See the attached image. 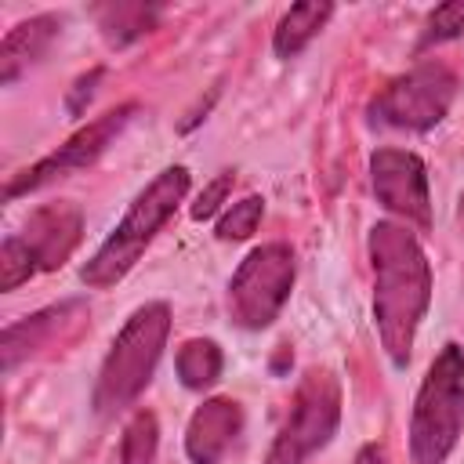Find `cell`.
Segmentation results:
<instances>
[{
  "label": "cell",
  "mask_w": 464,
  "mask_h": 464,
  "mask_svg": "<svg viewBox=\"0 0 464 464\" xmlns=\"http://www.w3.org/2000/svg\"><path fill=\"white\" fill-rule=\"evenodd\" d=\"M221 366H225V355H221L218 341H210V337H192L174 355V370H178L181 384L192 392L210 388L221 377Z\"/></svg>",
  "instance_id": "cell-16"
},
{
  "label": "cell",
  "mask_w": 464,
  "mask_h": 464,
  "mask_svg": "<svg viewBox=\"0 0 464 464\" xmlns=\"http://www.w3.org/2000/svg\"><path fill=\"white\" fill-rule=\"evenodd\" d=\"M62 33V14H33L18 25L7 29L4 44H0V83H14L22 76V69H29Z\"/></svg>",
  "instance_id": "cell-13"
},
{
  "label": "cell",
  "mask_w": 464,
  "mask_h": 464,
  "mask_svg": "<svg viewBox=\"0 0 464 464\" xmlns=\"http://www.w3.org/2000/svg\"><path fill=\"white\" fill-rule=\"evenodd\" d=\"M33 276H36L33 254L25 250V243L18 236H7L0 246V290H18Z\"/></svg>",
  "instance_id": "cell-18"
},
{
  "label": "cell",
  "mask_w": 464,
  "mask_h": 464,
  "mask_svg": "<svg viewBox=\"0 0 464 464\" xmlns=\"http://www.w3.org/2000/svg\"><path fill=\"white\" fill-rule=\"evenodd\" d=\"M134 112H138V102H123L120 109L102 112L98 120H91L87 127H80L65 145H58L54 152H47V156L36 160L33 167H25L18 178H11L7 188H4V196L14 199V196L36 192V188H47V185H54V181H62V178H69V174H76V170H87V167L123 134V127L130 123Z\"/></svg>",
  "instance_id": "cell-8"
},
{
  "label": "cell",
  "mask_w": 464,
  "mask_h": 464,
  "mask_svg": "<svg viewBox=\"0 0 464 464\" xmlns=\"http://www.w3.org/2000/svg\"><path fill=\"white\" fill-rule=\"evenodd\" d=\"M337 420H341L337 377L330 370H308L279 435L272 439L265 464H304L312 453H319L334 439Z\"/></svg>",
  "instance_id": "cell-6"
},
{
  "label": "cell",
  "mask_w": 464,
  "mask_h": 464,
  "mask_svg": "<svg viewBox=\"0 0 464 464\" xmlns=\"http://www.w3.org/2000/svg\"><path fill=\"white\" fill-rule=\"evenodd\" d=\"M94 18L112 47H127L160 22V4H98Z\"/></svg>",
  "instance_id": "cell-15"
},
{
  "label": "cell",
  "mask_w": 464,
  "mask_h": 464,
  "mask_svg": "<svg viewBox=\"0 0 464 464\" xmlns=\"http://www.w3.org/2000/svg\"><path fill=\"white\" fill-rule=\"evenodd\" d=\"M330 14H334V4H319V0H312V4H294L283 18H279V25H276V33H272V51L279 54V58H297L315 36H319V29L330 22Z\"/></svg>",
  "instance_id": "cell-14"
},
{
  "label": "cell",
  "mask_w": 464,
  "mask_h": 464,
  "mask_svg": "<svg viewBox=\"0 0 464 464\" xmlns=\"http://www.w3.org/2000/svg\"><path fill=\"white\" fill-rule=\"evenodd\" d=\"M80 236H83V214L72 203H51V207L33 210V218L25 221V232L18 239L33 254L36 272H51V268L65 265V257L76 250Z\"/></svg>",
  "instance_id": "cell-10"
},
{
  "label": "cell",
  "mask_w": 464,
  "mask_h": 464,
  "mask_svg": "<svg viewBox=\"0 0 464 464\" xmlns=\"http://www.w3.org/2000/svg\"><path fill=\"white\" fill-rule=\"evenodd\" d=\"M457 98V76L442 62H420L410 72L384 83L370 105L366 120L381 130H431L446 120Z\"/></svg>",
  "instance_id": "cell-5"
},
{
  "label": "cell",
  "mask_w": 464,
  "mask_h": 464,
  "mask_svg": "<svg viewBox=\"0 0 464 464\" xmlns=\"http://www.w3.org/2000/svg\"><path fill=\"white\" fill-rule=\"evenodd\" d=\"M167 334H170V308L163 301L141 304L123 323V330L116 334V341L98 370V384H94V410L102 417L120 413L145 392V384L152 381L156 362L167 348Z\"/></svg>",
  "instance_id": "cell-3"
},
{
  "label": "cell",
  "mask_w": 464,
  "mask_h": 464,
  "mask_svg": "<svg viewBox=\"0 0 464 464\" xmlns=\"http://www.w3.org/2000/svg\"><path fill=\"white\" fill-rule=\"evenodd\" d=\"M464 431V348L442 344L431 359L410 417V464H446Z\"/></svg>",
  "instance_id": "cell-4"
},
{
  "label": "cell",
  "mask_w": 464,
  "mask_h": 464,
  "mask_svg": "<svg viewBox=\"0 0 464 464\" xmlns=\"http://www.w3.org/2000/svg\"><path fill=\"white\" fill-rule=\"evenodd\" d=\"M352 464H388V457H384V446H377V442H366V446H359V453H355V460Z\"/></svg>",
  "instance_id": "cell-23"
},
{
  "label": "cell",
  "mask_w": 464,
  "mask_h": 464,
  "mask_svg": "<svg viewBox=\"0 0 464 464\" xmlns=\"http://www.w3.org/2000/svg\"><path fill=\"white\" fill-rule=\"evenodd\" d=\"M160 450V424L152 410H138L120 439V464H152Z\"/></svg>",
  "instance_id": "cell-17"
},
{
  "label": "cell",
  "mask_w": 464,
  "mask_h": 464,
  "mask_svg": "<svg viewBox=\"0 0 464 464\" xmlns=\"http://www.w3.org/2000/svg\"><path fill=\"white\" fill-rule=\"evenodd\" d=\"M370 185L373 196L402 218L406 228L431 232V192L428 170L417 152L406 149H377L370 156Z\"/></svg>",
  "instance_id": "cell-9"
},
{
  "label": "cell",
  "mask_w": 464,
  "mask_h": 464,
  "mask_svg": "<svg viewBox=\"0 0 464 464\" xmlns=\"http://www.w3.org/2000/svg\"><path fill=\"white\" fill-rule=\"evenodd\" d=\"M102 76H105V69H102V65H94V69H87L83 76H76V80H72V87H69V94H65V112H69V116H80V112L91 105V98L98 94Z\"/></svg>",
  "instance_id": "cell-22"
},
{
  "label": "cell",
  "mask_w": 464,
  "mask_h": 464,
  "mask_svg": "<svg viewBox=\"0 0 464 464\" xmlns=\"http://www.w3.org/2000/svg\"><path fill=\"white\" fill-rule=\"evenodd\" d=\"M460 29H464V4H442V7H435L431 18H428V29L420 36V51L453 40Z\"/></svg>",
  "instance_id": "cell-20"
},
{
  "label": "cell",
  "mask_w": 464,
  "mask_h": 464,
  "mask_svg": "<svg viewBox=\"0 0 464 464\" xmlns=\"http://www.w3.org/2000/svg\"><path fill=\"white\" fill-rule=\"evenodd\" d=\"M294 250L286 243H265L257 250H250L232 283H228V312L243 330H265L279 308L286 304L290 290H294Z\"/></svg>",
  "instance_id": "cell-7"
},
{
  "label": "cell",
  "mask_w": 464,
  "mask_h": 464,
  "mask_svg": "<svg viewBox=\"0 0 464 464\" xmlns=\"http://www.w3.org/2000/svg\"><path fill=\"white\" fill-rule=\"evenodd\" d=\"M261 214H265V199L261 196H246V199L232 203V210L218 221V239H246V236H254Z\"/></svg>",
  "instance_id": "cell-19"
},
{
  "label": "cell",
  "mask_w": 464,
  "mask_h": 464,
  "mask_svg": "<svg viewBox=\"0 0 464 464\" xmlns=\"http://www.w3.org/2000/svg\"><path fill=\"white\" fill-rule=\"evenodd\" d=\"M80 312H83L80 301H62V304H54V308H44V312L22 319V323H11V326L0 334V370L11 373L22 359H29V355H36L40 348H47V344L58 337V330L72 323L69 315H80Z\"/></svg>",
  "instance_id": "cell-12"
},
{
  "label": "cell",
  "mask_w": 464,
  "mask_h": 464,
  "mask_svg": "<svg viewBox=\"0 0 464 464\" xmlns=\"http://www.w3.org/2000/svg\"><path fill=\"white\" fill-rule=\"evenodd\" d=\"M228 192H232V170L218 174V178L199 192V199L192 203V221H207V218H214V214L221 210V203H225Z\"/></svg>",
  "instance_id": "cell-21"
},
{
  "label": "cell",
  "mask_w": 464,
  "mask_h": 464,
  "mask_svg": "<svg viewBox=\"0 0 464 464\" xmlns=\"http://www.w3.org/2000/svg\"><path fill=\"white\" fill-rule=\"evenodd\" d=\"M188 167L174 163L167 170H160L127 207L123 221L105 236V243L94 250V257L80 268V279L94 290H105L112 283H120L138 257L145 254V246L152 243V236L170 221V214L178 210V203L188 196Z\"/></svg>",
  "instance_id": "cell-2"
},
{
  "label": "cell",
  "mask_w": 464,
  "mask_h": 464,
  "mask_svg": "<svg viewBox=\"0 0 464 464\" xmlns=\"http://www.w3.org/2000/svg\"><path fill=\"white\" fill-rule=\"evenodd\" d=\"M373 319L381 344L395 366L410 362L417 326L431 301V265L406 225L377 221L370 228Z\"/></svg>",
  "instance_id": "cell-1"
},
{
  "label": "cell",
  "mask_w": 464,
  "mask_h": 464,
  "mask_svg": "<svg viewBox=\"0 0 464 464\" xmlns=\"http://www.w3.org/2000/svg\"><path fill=\"white\" fill-rule=\"evenodd\" d=\"M239 428H243V410L236 399H225V395L207 399L185 428L188 460L192 464H221V457L232 450Z\"/></svg>",
  "instance_id": "cell-11"
}]
</instances>
